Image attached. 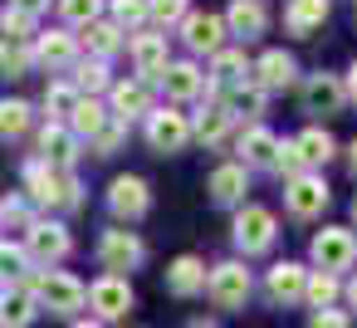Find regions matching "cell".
Instances as JSON below:
<instances>
[{"mask_svg":"<svg viewBox=\"0 0 357 328\" xmlns=\"http://www.w3.org/2000/svg\"><path fill=\"white\" fill-rule=\"evenodd\" d=\"M20 177H25V191H30L35 206H64V211H79L84 206V186H79L74 172H59V167L30 157Z\"/></svg>","mask_w":357,"mask_h":328,"instance_id":"1","label":"cell"},{"mask_svg":"<svg viewBox=\"0 0 357 328\" xmlns=\"http://www.w3.org/2000/svg\"><path fill=\"white\" fill-rule=\"evenodd\" d=\"M30 289H35L40 308L64 313V318L89 304V284H84L79 274H69V269H40V274H30Z\"/></svg>","mask_w":357,"mask_h":328,"instance_id":"2","label":"cell"},{"mask_svg":"<svg viewBox=\"0 0 357 328\" xmlns=\"http://www.w3.org/2000/svg\"><path fill=\"white\" fill-rule=\"evenodd\" d=\"M142 133H147V147H152V152L172 157V152H181V147L191 142V118H186L176 103H162V108H152V113L142 118Z\"/></svg>","mask_w":357,"mask_h":328,"instance_id":"3","label":"cell"},{"mask_svg":"<svg viewBox=\"0 0 357 328\" xmlns=\"http://www.w3.org/2000/svg\"><path fill=\"white\" fill-rule=\"evenodd\" d=\"M230 230H235L240 255H264L279 240V221H274L269 206H235V225Z\"/></svg>","mask_w":357,"mask_h":328,"instance_id":"4","label":"cell"},{"mask_svg":"<svg viewBox=\"0 0 357 328\" xmlns=\"http://www.w3.org/2000/svg\"><path fill=\"white\" fill-rule=\"evenodd\" d=\"M206 294L215 299V308H245V299L255 294V274L245 269V260H220L206 274Z\"/></svg>","mask_w":357,"mask_h":328,"instance_id":"5","label":"cell"},{"mask_svg":"<svg viewBox=\"0 0 357 328\" xmlns=\"http://www.w3.org/2000/svg\"><path fill=\"white\" fill-rule=\"evenodd\" d=\"M308 255H313V264H318V269L342 274V269H352V264H357V235H352L347 225H323V230L313 235Z\"/></svg>","mask_w":357,"mask_h":328,"instance_id":"6","label":"cell"},{"mask_svg":"<svg viewBox=\"0 0 357 328\" xmlns=\"http://www.w3.org/2000/svg\"><path fill=\"white\" fill-rule=\"evenodd\" d=\"M69 250H74V235H69L59 221H30V230H25V255H30V264L54 269Z\"/></svg>","mask_w":357,"mask_h":328,"instance_id":"7","label":"cell"},{"mask_svg":"<svg viewBox=\"0 0 357 328\" xmlns=\"http://www.w3.org/2000/svg\"><path fill=\"white\" fill-rule=\"evenodd\" d=\"M89 308H93L98 323L128 318V313H132V284H128V274H98V279L89 284Z\"/></svg>","mask_w":357,"mask_h":328,"instance_id":"8","label":"cell"},{"mask_svg":"<svg viewBox=\"0 0 357 328\" xmlns=\"http://www.w3.org/2000/svg\"><path fill=\"white\" fill-rule=\"evenodd\" d=\"M176 30H181V45L191 50V59H201V54L211 59V54H220L225 40H230V35H225V20L211 15V10H186V20H181Z\"/></svg>","mask_w":357,"mask_h":328,"instance_id":"9","label":"cell"},{"mask_svg":"<svg viewBox=\"0 0 357 328\" xmlns=\"http://www.w3.org/2000/svg\"><path fill=\"white\" fill-rule=\"evenodd\" d=\"M157 103H152V84H142V79H113V89H108V118L113 123H137V118H147Z\"/></svg>","mask_w":357,"mask_h":328,"instance_id":"10","label":"cell"},{"mask_svg":"<svg viewBox=\"0 0 357 328\" xmlns=\"http://www.w3.org/2000/svg\"><path fill=\"white\" fill-rule=\"evenodd\" d=\"M328 201H333V191H328V181H323L318 172H303V177L284 181V206H289V216H298V221L323 216Z\"/></svg>","mask_w":357,"mask_h":328,"instance_id":"11","label":"cell"},{"mask_svg":"<svg viewBox=\"0 0 357 328\" xmlns=\"http://www.w3.org/2000/svg\"><path fill=\"white\" fill-rule=\"evenodd\" d=\"M128 54H132V69H137L142 84H157L162 69L172 64V54H167V35H162V30H137V35H128Z\"/></svg>","mask_w":357,"mask_h":328,"instance_id":"12","label":"cell"},{"mask_svg":"<svg viewBox=\"0 0 357 328\" xmlns=\"http://www.w3.org/2000/svg\"><path fill=\"white\" fill-rule=\"evenodd\" d=\"M142 260H147V245L137 240V230H103V240H98V264H103V274L137 269Z\"/></svg>","mask_w":357,"mask_h":328,"instance_id":"13","label":"cell"},{"mask_svg":"<svg viewBox=\"0 0 357 328\" xmlns=\"http://www.w3.org/2000/svg\"><path fill=\"white\" fill-rule=\"evenodd\" d=\"M30 59L40 64V69H74V59H79V35H69V30H40L35 40H30Z\"/></svg>","mask_w":357,"mask_h":328,"instance_id":"14","label":"cell"},{"mask_svg":"<svg viewBox=\"0 0 357 328\" xmlns=\"http://www.w3.org/2000/svg\"><path fill=\"white\" fill-rule=\"evenodd\" d=\"M108 211L118 216V221H137V216H147L152 211V186L142 181V177H113L108 181Z\"/></svg>","mask_w":357,"mask_h":328,"instance_id":"15","label":"cell"},{"mask_svg":"<svg viewBox=\"0 0 357 328\" xmlns=\"http://www.w3.org/2000/svg\"><path fill=\"white\" fill-rule=\"evenodd\" d=\"M235 123H240V113L230 108V98H211V103H201V113L191 118V137H201L206 147H220V142L235 133Z\"/></svg>","mask_w":357,"mask_h":328,"instance_id":"16","label":"cell"},{"mask_svg":"<svg viewBox=\"0 0 357 328\" xmlns=\"http://www.w3.org/2000/svg\"><path fill=\"white\" fill-rule=\"evenodd\" d=\"M162 89H167V98L172 103H191V98H201L206 94V69L196 64V59H172L167 69H162V79H157Z\"/></svg>","mask_w":357,"mask_h":328,"instance_id":"17","label":"cell"},{"mask_svg":"<svg viewBox=\"0 0 357 328\" xmlns=\"http://www.w3.org/2000/svg\"><path fill=\"white\" fill-rule=\"evenodd\" d=\"M250 79H255L264 94H279V89H289V84L298 79V59H294L289 50H264V54L250 64Z\"/></svg>","mask_w":357,"mask_h":328,"instance_id":"18","label":"cell"},{"mask_svg":"<svg viewBox=\"0 0 357 328\" xmlns=\"http://www.w3.org/2000/svg\"><path fill=\"white\" fill-rule=\"evenodd\" d=\"M220 20H225V35H235L240 45H250V40H259V35L269 30V10H264V0H230Z\"/></svg>","mask_w":357,"mask_h":328,"instance_id":"19","label":"cell"},{"mask_svg":"<svg viewBox=\"0 0 357 328\" xmlns=\"http://www.w3.org/2000/svg\"><path fill=\"white\" fill-rule=\"evenodd\" d=\"M303 108H308V113H323V118L342 113V108H347L342 79H337V74H308V79H303Z\"/></svg>","mask_w":357,"mask_h":328,"instance_id":"20","label":"cell"},{"mask_svg":"<svg viewBox=\"0 0 357 328\" xmlns=\"http://www.w3.org/2000/svg\"><path fill=\"white\" fill-rule=\"evenodd\" d=\"M235 152H240V167H245V172H255V167H274V157H279V137H274L264 123H250V128H240Z\"/></svg>","mask_w":357,"mask_h":328,"instance_id":"21","label":"cell"},{"mask_svg":"<svg viewBox=\"0 0 357 328\" xmlns=\"http://www.w3.org/2000/svg\"><path fill=\"white\" fill-rule=\"evenodd\" d=\"M303 284H308V269L298 264V260H279L274 269H264V294H269V304H298L303 299Z\"/></svg>","mask_w":357,"mask_h":328,"instance_id":"22","label":"cell"},{"mask_svg":"<svg viewBox=\"0 0 357 328\" xmlns=\"http://www.w3.org/2000/svg\"><path fill=\"white\" fill-rule=\"evenodd\" d=\"M40 313V299L30 284H0V328H30Z\"/></svg>","mask_w":357,"mask_h":328,"instance_id":"23","label":"cell"},{"mask_svg":"<svg viewBox=\"0 0 357 328\" xmlns=\"http://www.w3.org/2000/svg\"><path fill=\"white\" fill-rule=\"evenodd\" d=\"M40 162L69 172V167L79 162V137H74L64 123H50V118H45V128H40Z\"/></svg>","mask_w":357,"mask_h":328,"instance_id":"24","label":"cell"},{"mask_svg":"<svg viewBox=\"0 0 357 328\" xmlns=\"http://www.w3.org/2000/svg\"><path fill=\"white\" fill-rule=\"evenodd\" d=\"M206 260L201 255H176L172 264H167V289L176 294V299H196V294H206Z\"/></svg>","mask_w":357,"mask_h":328,"instance_id":"25","label":"cell"},{"mask_svg":"<svg viewBox=\"0 0 357 328\" xmlns=\"http://www.w3.org/2000/svg\"><path fill=\"white\" fill-rule=\"evenodd\" d=\"M206 191H211V201H215V206H245V191H250V172H245L240 162H225V167H215V172H211Z\"/></svg>","mask_w":357,"mask_h":328,"instance_id":"26","label":"cell"},{"mask_svg":"<svg viewBox=\"0 0 357 328\" xmlns=\"http://www.w3.org/2000/svg\"><path fill=\"white\" fill-rule=\"evenodd\" d=\"M206 79H211L215 89H240V84L250 79V59H245V45H225L220 54H211V69H206Z\"/></svg>","mask_w":357,"mask_h":328,"instance_id":"27","label":"cell"},{"mask_svg":"<svg viewBox=\"0 0 357 328\" xmlns=\"http://www.w3.org/2000/svg\"><path fill=\"white\" fill-rule=\"evenodd\" d=\"M108 123H113V118H108V103H103V98H79V103H74V113L64 118V128H69L79 142H93Z\"/></svg>","mask_w":357,"mask_h":328,"instance_id":"28","label":"cell"},{"mask_svg":"<svg viewBox=\"0 0 357 328\" xmlns=\"http://www.w3.org/2000/svg\"><path fill=\"white\" fill-rule=\"evenodd\" d=\"M328 10H333V0H289V6H284V30L298 35V40H308L328 20Z\"/></svg>","mask_w":357,"mask_h":328,"instance_id":"29","label":"cell"},{"mask_svg":"<svg viewBox=\"0 0 357 328\" xmlns=\"http://www.w3.org/2000/svg\"><path fill=\"white\" fill-rule=\"evenodd\" d=\"M84 50H89V59H113L118 50H128V35L103 15V20H93V25H84Z\"/></svg>","mask_w":357,"mask_h":328,"instance_id":"30","label":"cell"},{"mask_svg":"<svg viewBox=\"0 0 357 328\" xmlns=\"http://www.w3.org/2000/svg\"><path fill=\"white\" fill-rule=\"evenodd\" d=\"M294 147H298V157H303L308 172H313V167H328V162L337 157V142H333L328 128H303V133L294 137Z\"/></svg>","mask_w":357,"mask_h":328,"instance_id":"31","label":"cell"},{"mask_svg":"<svg viewBox=\"0 0 357 328\" xmlns=\"http://www.w3.org/2000/svg\"><path fill=\"white\" fill-rule=\"evenodd\" d=\"M69 84L79 89V98H98V94H108V89H113V74H108V64H103V59H74Z\"/></svg>","mask_w":357,"mask_h":328,"instance_id":"32","label":"cell"},{"mask_svg":"<svg viewBox=\"0 0 357 328\" xmlns=\"http://www.w3.org/2000/svg\"><path fill=\"white\" fill-rule=\"evenodd\" d=\"M30 123H35V108L25 103V98H0V137H25L30 133Z\"/></svg>","mask_w":357,"mask_h":328,"instance_id":"33","label":"cell"},{"mask_svg":"<svg viewBox=\"0 0 357 328\" xmlns=\"http://www.w3.org/2000/svg\"><path fill=\"white\" fill-rule=\"evenodd\" d=\"M30 255L25 245H10V240H0V284H30Z\"/></svg>","mask_w":357,"mask_h":328,"instance_id":"34","label":"cell"},{"mask_svg":"<svg viewBox=\"0 0 357 328\" xmlns=\"http://www.w3.org/2000/svg\"><path fill=\"white\" fill-rule=\"evenodd\" d=\"M342 294V284H337V274H328V269H308V284H303V304H313V308H333V299Z\"/></svg>","mask_w":357,"mask_h":328,"instance_id":"35","label":"cell"},{"mask_svg":"<svg viewBox=\"0 0 357 328\" xmlns=\"http://www.w3.org/2000/svg\"><path fill=\"white\" fill-rule=\"evenodd\" d=\"M0 35H6L10 45H30L40 35V20L25 15V10H15V6H6V10H0Z\"/></svg>","mask_w":357,"mask_h":328,"instance_id":"36","label":"cell"},{"mask_svg":"<svg viewBox=\"0 0 357 328\" xmlns=\"http://www.w3.org/2000/svg\"><path fill=\"white\" fill-rule=\"evenodd\" d=\"M54 6H59V15H64L69 30H84V25H93V20H103L108 0H54Z\"/></svg>","mask_w":357,"mask_h":328,"instance_id":"37","label":"cell"},{"mask_svg":"<svg viewBox=\"0 0 357 328\" xmlns=\"http://www.w3.org/2000/svg\"><path fill=\"white\" fill-rule=\"evenodd\" d=\"M74 103H79V89H74L69 79H54V84L45 89V113H50V123H64V118L74 113Z\"/></svg>","mask_w":357,"mask_h":328,"instance_id":"38","label":"cell"},{"mask_svg":"<svg viewBox=\"0 0 357 328\" xmlns=\"http://www.w3.org/2000/svg\"><path fill=\"white\" fill-rule=\"evenodd\" d=\"M108 20H113L123 35H132V30L147 20V0H108Z\"/></svg>","mask_w":357,"mask_h":328,"instance_id":"39","label":"cell"},{"mask_svg":"<svg viewBox=\"0 0 357 328\" xmlns=\"http://www.w3.org/2000/svg\"><path fill=\"white\" fill-rule=\"evenodd\" d=\"M30 69H35L30 45H10V40H0V74H6V79H25Z\"/></svg>","mask_w":357,"mask_h":328,"instance_id":"40","label":"cell"},{"mask_svg":"<svg viewBox=\"0 0 357 328\" xmlns=\"http://www.w3.org/2000/svg\"><path fill=\"white\" fill-rule=\"evenodd\" d=\"M147 20H152L157 30L181 25V20H186V0H147Z\"/></svg>","mask_w":357,"mask_h":328,"instance_id":"41","label":"cell"},{"mask_svg":"<svg viewBox=\"0 0 357 328\" xmlns=\"http://www.w3.org/2000/svg\"><path fill=\"white\" fill-rule=\"evenodd\" d=\"M264 98H269V94H264L255 79H245V84L235 89V103H230V108H235V113H250V118H259V113H264Z\"/></svg>","mask_w":357,"mask_h":328,"instance_id":"42","label":"cell"},{"mask_svg":"<svg viewBox=\"0 0 357 328\" xmlns=\"http://www.w3.org/2000/svg\"><path fill=\"white\" fill-rule=\"evenodd\" d=\"M269 172H279L284 181H294V177H303L308 167H303V157H298V147H294V137L289 142H279V157H274V167Z\"/></svg>","mask_w":357,"mask_h":328,"instance_id":"43","label":"cell"},{"mask_svg":"<svg viewBox=\"0 0 357 328\" xmlns=\"http://www.w3.org/2000/svg\"><path fill=\"white\" fill-rule=\"evenodd\" d=\"M123 137H128V128H123V123H108V128L93 137V152H98V157H113V152L123 147Z\"/></svg>","mask_w":357,"mask_h":328,"instance_id":"44","label":"cell"},{"mask_svg":"<svg viewBox=\"0 0 357 328\" xmlns=\"http://www.w3.org/2000/svg\"><path fill=\"white\" fill-rule=\"evenodd\" d=\"M308 328H352V313L347 308H313Z\"/></svg>","mask_w":357,"mask_h":328,"instance_id":"45","label":"cell"},{"mask_svg":"<svg viewBox=\"0 0 357 328\" xmlns=\"http://www.w3.org/2000/svg\"><path fill=\"white\" fill-rule=\"evenodd\" d=\"M0 211H6V225L15 221V225H25V230H30V221H35V216H30V206H25L20 196H6V201H0Z\"/></svg>","mask_w":357,"mask_h":328,"instance_id":"46","label":"cell"},{"mask_svg":"<svg viewBox=\"0 0 357 328\" xmlns=\"http://www.w3.org/2000/svg\"><path fill=\"white\" fill-rule=\"evenodd\" d=\"M6 6H15V10H25V15H35V20H40V15L54 6V0H6Z\"/></svg>","mask_w":357,"mask_h":328,"instance_id":"47","label":"cell"},{"mask_svg":"<svg viewBox=\"0 0 357 328\" xmlns=\"http://www.w3.org/2000/svg\"><path fill=\"white\" fill-rule=\"evenodd\" d=\"M342 89H347V103H357V59H352V69H347V79H342Z\"/></svg>","mask_w":357,"mask_h":328,"instance_id":"48","label":"cell"},{"mask_svg":"<svg viewBox=\"0 0 357 328\" xmlns=\"http://www.w3.org/2000/svg\"><path fill=\"white\" fill-rule=\"evenodd\" d=\"M342 294H347V313H357V274L342 284Z\"/></svg>","mask_w":357,"mask_h":328,"instance_id":"49","label":"cell"},{"mask_svg":"<svg viewBox=\"0 0 357 328\" xmlns=\"http://www.w3.org/2000/svg\"><path fill=\"white\" fill-rule=\"evenodd\" d=\"M347 167H352V177H357V137L347 142Z\"/></svg>","mask_w":357,"mask_h":328,"instance_id":"50","label":"cell"},{"mask_svg":"<svg viewBox=\"0 0 357 328\" xmlns=\"http://www.w3.org/2000/svg\"><path fill=\"white\" fill-rule=\"evenodd\" d=\"M74 328H103V323H98V318H79Z\"/></svg>","mask_w":357,"mask_h":328,"instance_id":"51","label":"cell"},{"mask_svg":"<svg viewBox=\"0 0 357 328\" xmlns=\"http://www.w3.org/2000/svg\"><path fill=\"white\" fill-rule=\"evenodd\" d=\"M191 328H215V323H206V318H196V323H191Z\"/></svg>","mask_w":357,"mask_h":328,"instance_id":"52","label":"cell"},{"mask_svg":"<svg viewBox=\"0 0 357 328\" xmlns=\"http://www.w3.org/2000/svg\"><path fill=\"white\" fill-rule=\"evenodd\" d=\"M0 230H6V211H0Z\"/></svg>","mask_w":357,"mask_h":328,"instance_id":"53","label":"cell"},{"mask_svg":"<svg viewBox=\"0 0 357 328\" xmlns=\"http://www.w3.org/2000/svg\"><path fill=\"white\" fill-rule=\"evenodd\" d=\"M352 221H357V201H352Z\"/></svg>","mask_w":357,"mask_h":328,"instance_id":"54","label":"cell"}]
</instances>
